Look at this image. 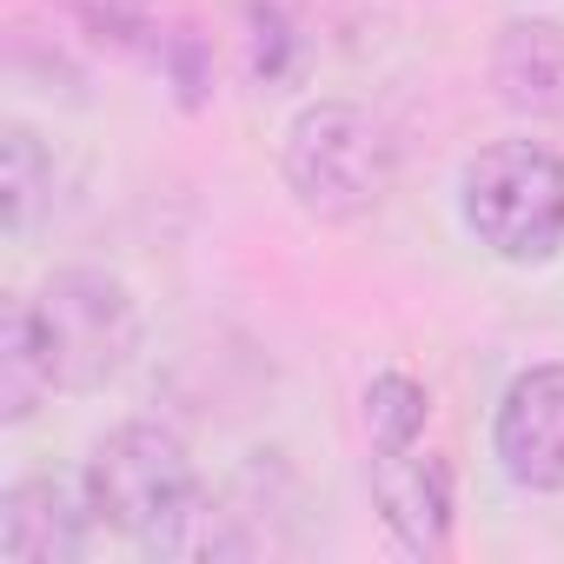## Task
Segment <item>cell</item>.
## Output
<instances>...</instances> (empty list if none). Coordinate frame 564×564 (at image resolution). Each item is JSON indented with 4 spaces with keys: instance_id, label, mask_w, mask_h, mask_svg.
<instances>
[{
    "instance_id": "cell-9",
    "label": "cell",
    "mask_w": 564,
    "mask_h": 564,
    "mask_svg": "<svg viewBox=\"0 0 564 564\" xmlns=\"http://www.w3.org/2000/svg\"><path fill=\"white\" fill-rule=\"evenodd\" d=\"M47 392H54V372L34 339V313L28 300H8L0 306V425H28Z\"/></svg>"
},
{
    "instance_id": "cell-3",
    "label": "cell",
    "mask_w": 564,
    "mask_h": 564,
    "mask_svg": "<svg viewBox=\"0 0 564 564\" xmlns=\"http://www.w3.org/2000/svg\"><path fill=\"white\" fill-rule=\"evenodd\" d=\"M458 213L505 265H544L564 246V160L544 140H491L465 160Z\"/></svg>"
},
{
    "instance_id": "cell-7",
    "label": "cell",
    "mask_w": 564,
    "mask_h": 564,
    "mask_svg": "<svg viewBox=\"0 0 564 564\" xmlns=\"http://www.w3.org/2000/svg\"><path fill=\"white\" fill-rule=\"evenodd\" d=\"M87 531L94 511L61 478H21L0 491V564H80Z\"/></svg>"
},
{
    "instance_id": "cell-1",
    "label": "cell",
    "mask_w": 564,
    "mask_h": 564,
    "mask_svg": "<svg viewBox=\"0 0 564 564\" xmlns=\"http://www.w3.org/2000/svg\"><path fill=\"white\" fill-rule=\"evenodd\" d=\"M279 173H286L293 199L313 219L352 226V219H366V213L386 206L392 173H399V153H392V133L366 107H352V100H313L286 127Z\"/></svg>"
},
{
    "instance_id": "cell-4",
    "label": "cell",
    "mask_w": 564,
    "mask_h": 564,
    "mask_svg": "<svg viewBox=\"0 0 564 564\" xmlns=\"http://www.w3.org/2000/svg\"><path fill=\"white\" fill-rule=\"evenodd\" d=\"M28 313H34V339L47 352L54 392H74V399L107 392L140 352V306L127 293V279L100 265H61L28 300Z\"/></svg>"
},
{
    "instance_id": "cell-10",
    "label": "cell",
    "mask_w": 564,
    "mask_h": 564,
    "mask_svg": "<svg viewBox=\"0 0 564 564\" xmlns=\"http://www.w3.org/2000/svg\"><path fill=\"white\" fill-rule=\"evenodd\" d=\"M47 186H54V160H47L41 133L14 120L8 133H0V219H8L14 239L28 232V219H34V206H41Z\"/></svg>"
},
{
    "instance_id": "cell-2",
    "label": "cell",
    "mask_w": 564,
    "mask_h": 564,
    "mask_svg": "<svg viewBox=\"0 0 564 564\" xmlns=\"http://www.w3.org/2000/svg\"><path fill=\"white\" fill-rule=\"evenodd\" d=\"M80 498H87L100 531L133 538V544L153 551L199 505V471H193V452H186V438L173 425L133 419V425H113L87 452Z\"/></svg>"
},
{
    "instance_id": "cell-11",
    "label": "cell",
    "mask_w": 564,
    "mask_h": 564,
    "mask_svg": "<svg viewBox=\"0 0 564 564\" xmlns=\"http://www.w3.org/2000/svg\"><path fill=\"white\" fill-rule=\"evenodd\" d=\"M425 419H432V392L412 372H379L366 386V432H372V445H412V438H425Z\"/></svg>"
},
{
    "instance_id": "cell-8",
    "label": "cell",
    "mask_w": 564,
    "mask_h": 564,
    "mask_svg": "<svg viewBox=\"0 0 564 564\" xmlns=\"http://www.w3.org/2000/svg\"><path fill=\"white\" fill-rule=\"evenodd\" d=\"M491 87L511 113L557 120L564 113V21H544V14L505 21L491 47Z\"/></svg>"
},
{
    "instance_id": "cell-6",
    "label": "cell",
    "mask_w": 564,
    "mask_h": 564,
    "mask_svg": "<svg viewBox=\"0 0 564 564\" xmlns=\"http://www.w3.org/2000/svg\"><path fill=\"white\" fill-rule=\"evenodd\" d=\"M372 505L412 557H438L452 544V465L425 438L372 445Z\"/></svg>"
},
{
    "instance_id": "cell-5",
    "label": "cell",
    "mask_w": 564,
    "mask_h": 564,
    "mask_svg": "<svg viewBox=\"0 0 564 564\" xmlns=\"http://www.w3.org/2000/svg\"><path fill=\"white\" fill-rule=\"evenodd\" d=\"M491 452L518 491H564V366H524L505 386Z\"/></svg>"
}]
</instances>
